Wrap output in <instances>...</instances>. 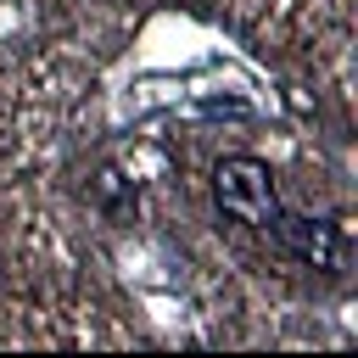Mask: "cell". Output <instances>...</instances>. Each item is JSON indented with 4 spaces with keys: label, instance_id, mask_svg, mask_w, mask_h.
Wrapping results in <instances>:
<instances>
[{
    "label": "cell",
    "instance_id": "6da1fadb",
    "mask_svg": "<svg viewBox=\"0 0 358 358\" xmlns=\"http://www.w3.org/2000/svg\"><path fill=\"white\" fill-rule=\"evenodd\" d=\"M213 196H218V207H224L229 218L257 224V229H268L274 213H280L274 173H268V162H257V157H224V162L213 168Z\"/></svg>",
    "mask_w": 358,
    "mask_h": 358
},
{
    "label": "cell",
    "instance_id": "7a4b0ae2",
    "mask_svg": "<svg viewBox=\"0 0 358 358\" xmlns=\"http://www.w3.org/2000/svg\"><path fill=\"white\" fill-rule=\"evenodd\" d=\"M302 263H313V268H336V257H341V241H336V224H324V218H302V213H274V224H268Z\"/></svg>",
    "mask_w": 358,
    "mask_h": 358
}]
</instances>
